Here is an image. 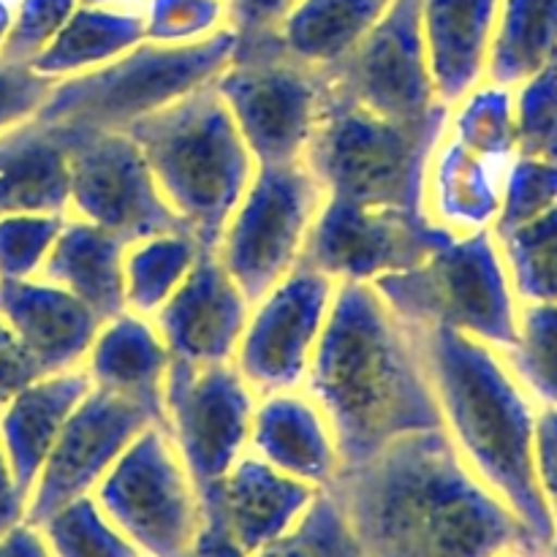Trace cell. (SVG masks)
I'll list each match as a JSON object with an SVG mask.
<instances>
[{
	"instance_id": "6da1fadb",
	"label": "cell",
	"mask_w": 557,
	"mask_h": 557,
	"mask_svg": "<svg viewBox=\"0 0 557 557\" xmlns=\"http://www.w3.org/2000/svg\"><path fill=\"white\" fill-rule=\"evenodd\" d=\"M326 490L364 557H539L522 522L466 466L446 430L406 435L341 468Z\"/></svg>"
},
{
	"instance_id": "7a4b0ae2",
	"label": "cell",
	"mask_w": 557,
	"mask_h": 557,
	"mask_svg": "<svg viewBox=\"0 0 557 557\" xmlns=\"http://www.w3.org/2000/svg\"><path fill=\"white\" fill-rule=\"evenodd\" d=\"M299 389L330 422L343 468L406 435L444 430L419 330L370 283H337Z\"/></svg>"
},
{
	"instance_id": "3957f363",
	"label": "cell",
	"mask_w": 557,
	"mask_h": 557,
	"mask_svg": "<svg viewBox=\"0 0 557 557\" xmlns=\"http://www.w3.org/2000/svg\"><path fill=\"white\" fill-rule=\"evenodd\" d=\"M419 337L457 455L509 506L544 557L557 522L533 462L539 406L498 348L444 326L419 330Z\"/></svg>"
},
{
	"instance_id": "277c9868",
	"label": "cell",
	"mask_w": 557,
	"mask_h": 557,
	"mask_svg": "<svg viewBox=\"0 0 557 557\" xmlns=\"http://www.w3.org/2000/svg\"><path fill=\"white\" fill-rule=\"evenodd\" d=\"M125 134L141 147L180 223L201 248L215 250L259 166L215 85L199 87Z\"/></svg>"
},
{
	"instance_id": "5b68a950",
	"label": "cell",
	"mask_w": 557,
	"mask_h": 557,
	"mask_svg": "<svg viewBox=\"0 0 557 557\" xmlns=\"http://www.w3.org/2000/svg\"><path fill=\"white\" fill-rule=\"evenodd\" d=\"M234 49L232 27L183 44L141 41L98 69L54 82L36 120L71 134L128 131L215 82Z\"/></svg>"
},
{
	"instance_id": "8992f818",
	"label": "cell",
	"mask_w": 557,
	"mask_h": 557,
	"mask_svg": "<svg viewBox=\"0 0 557 557\" xmlns=\"http://www.w3.org/2000/svg\"><path fill=\"white\" fill-rule=\"evenodd\" d=\"M449 120L400 123L326 90L302 161L326 199L424 212L430 161Z\"/></svg>"
},
{
	"instance_id": "52a82bcc",
	"label": "cell",
	"mask_w": 557,
	"mask_h": 557,
	"mask_svg": "<svg viewBox=\"0 0 557 557\" xmlns=\"http://www.w3.org/2000/svg\"><path fill=\"white\" fill-rule=\"evenodd\" d=\"M417 330L444 326L509 351L522 302L493 228L451 234L422 264L370 283Z\"/></svg>"
},
{
	"instance_id": "ba28073f",
	"label": "cell",
	"mask_w": 557,
	"mask_h": 557,
	"mask_svg": "<svg viewBox=\"0 0 557 557\" xmlns=\"http://www.w3.org/2000/svg\"><path fill=\"white\" fill-rule=\"evenodd\" d=\"M256 163L302 161L321 109L326 76L286 52L277 33L237 38L232 60L215 76Z\"/></svg>"
},
{
	"instance_id": "9c48e42d",
	"label": "cell",
	"mask_w": 557,
	"mask_h": 557,
	"mask_svg": "<svg viewBox=\"0 0 557 557\" xmlns=\"http://www.w3.org/2000/svg\"><path fill=\"white\" fill-rule=\"evenodd\" d=\"M324 199L305 161L256 166L212 250L250 305L297 270Z\"/></svg>"
},
{
	"instance_id": "30bf717a",
	"label": "cell",
	"mask_w": 557,
	"mask_h": 557,
	"mask_svg": "<svg viewBox=\"0 0 557 557\" xmlns=\"http://www.w3.org/2000/svg\"><path fill=\"white\" fill-rule=\"evenodd\" d=\"M92 498L141 557H183L201 525L199 487L163 424L123 451Z\"/></svg>"
},
{
	"instance_id": "8fae6325",
	"label": "cell",
	"mask_w": 557,
	"mask_h": 557,
	"mask_svg": "<svg viewBox=\"0 0 557 557\" xmlns=\"http://www.w3.org/2000/svg\"><path fill=\"white\" fill-rule=\"evenodd\" d=\"M324 76L332 96L381 117L400 123L451 117V109L438 101L430 74L422 0H389L368 36Z\"/></svg>"
},
{
	"instance_id": "7c38bea8",
	"label": "cell",
	"mask_w": 557,
	"mask_h": 557,
	"mask_svg": "<svg viewBox=\"0 0 557 557\" xmlns=\"http://www.w3.org/2000/svg\"><path fill=\"white\" fill-rule=\"evenodd\" d=\"M256 406L259 395L234 362L172 359L163 381V428L196 487L221 482L248 455Z\"/></svg>"
},
{
	"instance_id": "4fadbf2b",
	"label": "cell",
	"mask_w": 557,
	"mask_h": 557,
	"mask_svg": "<svg viewBox=\"0 0 557 557\" xmlns=\"http://www.w3.org/2000/svg\"><path fill=\"white\" fill-rule=\"evenodd\" d=\"M63 134L69 139L71 218L92 223L125 245L185 228L158 190L141 147L125 131Z\"/></svg>"
},
{
	"instance_id": "5bb4252c",
	"label": "cell",
	"mask_w": 557,
	"mask_h": 557,
	"mask_svg": "<svg viewBox=\"0 0 557 557\" xmlns=\"http://www.w3.org/2000/svg\"><path fill=\"white\" fill-rule=\"evenodd\" d=\"M451 234L430 221L428 212L324 199L299 264L335 283H375L422 264Z\"/></svg>"
},
{
	"instance_id": "9a60e30c",
	"label": "cell",
	"mask_w": 557,
	"mask_h": 557,
	"mask_svg": "<svg viewBox=\"0 0 557 557\" xmlns=\"http://www.w3.org/2000/svg\"><path fill=\"white\" fill-rule=\"evenodd\" d=\"M337 283L299 264L250 305L234 368L259 397L299 389L324 332Z\"/></svg>"
},
{
	"instance_id": "2e32d148",
	"label": "cell",
	"mask_w": 557,
	"mask_h": 557,
	"mask_svg": "<svg viewBox=\"0 0 557 557\" xmlns=\"http://www.w3.org/2000/svg\"><path fill=\"white\" fill-rule=\"evenodd\" d=\"M152 424H163L161 408L92 386L60 430L27 498L30 525H44L58 509L92 495L123 451Z\"/></svg>"
},
{
	"instance_id": "e0dca14e",
	"label": "cell",
	"mask_w": 557,
	"mask_h": 557,
	"mask_svg": "<svg viewBox=\"0 0 557 557\" xmlns=\"http://www.w3.org/2000/svg\"><path fill=\"white\" fill-rule=\"evenodd\" d=\"M250 299L212 250H205L177 292L152 315L169 357L188 364L234 362Z\"/></svg>"
},
{
	"instance_id": "ac0fdd59",
	"label": "cell",
	"mask_w": 557,
	"mask_h": 557,
	"mask_svg": "<svg viewBox=\"0 0 557 557\" xmlns=\"http://www.w3.org/2000/svg\"><path fill=\"white\" fill-rule=\"evenodd\" d=\"M0 315L44 375L82 368L103 324L82 299L44 277L0 281Z\"/></svg>"
},
{
	"instance_id": "d6986e66",
	"label": "cell",
	"mask_w": 557,
	"mask_h": 557,
	"mask_svg": "<svg viewBox=\"0 0 557 557\" xmlns=\"http://www.w3.org/2000/svg\"><path fill=\"white\" fill-rule=\"evenodd\" d=\"M319 493L248 451L221 482L201 487L199 498L215 506L239 547L256 555L286 536Z\"/></svg>"
},
{
	"instance_id": "ffe728a7",
	"label": "cell",
	"mask_w": 557,
	"mask_h": 557,
	"mask_svg": "<svg viewBox=\"0 0 557 557\" xmlns=\"http://www.w3.org/2000/svg\"><path fill=\"white\" fill-rule=\"evenodd\" d=\"M248 451L315 490L330 487L343 468L330 422L302 389L259 397Z\"/></svg>"
},
{
	"instance_id": "44dd1931",
	"label": "cell",
	"mask_w": 557,
	"mask_h": 557,
	"mask_svg": "<svg viewBox=\"0 0 557 557\" xmlns=\"http://www.w3.org/2000/svg\"><path fill=\"white\" fill-rule=\"evenodd\" d=\"M500 0H422L430 74L444 107L455 109L487 82Z\"/></svg>"
},
{
	"instance_id": "7402d4cb",
	"label": "cell",
	"mask_w": 557,
	"mask_h": 557,
	"mask_svg": "<svg viewBox=\"0 0 557 557\" xmlns=\"http://www.w3.org/2000/svg\"><path fill=\"white\" fill-rule=\"evenodd\" d=\"M69 139L27 120L0 134V215H69Z\"/></svg>"
},
{
	"instance_id": "603a6c76",
	"label": "cell",
	"mask_w": 557,
	"mask_h": 557,
	"mask_svg": "<svg viewBox=\"0 0 557 557\" xmlns=\"http://www.w3.org/2000/svg\"><path fill=\"white\" fill-rule=\"evenodd\" d=\"M90 389L92 381L85 368L65 370L41 375L0 408V446L27 498L60 430Z\"/></svg>"
},
{
	"instance_id": "cb8c5ba5",
	"label": "cell",
	"mask_w": 557,
	"mask_h": 557,
	"mask_svg": "<svg viewBox=\"0 0 557 557\" xmlns=\"http://www.w3.org/2000/svg\"><path fill=\"white\" fill-rule=\"evenodd\" d=\"M125 248L114 234L69 215L38 277L71 292L109 321L125 310Z\"/></svg>"
},
{
	"instance_id": "d4e9b609",
	"label": "cell",
	"mask_w": 557,
	"mask_h": 557,
	"mask_svg": "<svg viewBox=\"0 0 557 557\" xmlns=\"http://www.w3.org/2000/svg\"><path fill=\"white\" fill-rule=\"evenodd\" d=\"M169 364L172 357L152 319L123 310L103 321L82 368L98 389L134 397L163 411Z\"/></svg>"
},
{
	"instance_id": "484cf974",
	"label": "cell",
	"mask_w": 557,
	"mask_h": 557,
	"mask_svg": "<svg viewBox=\"0 0 557 557\" xmlns=\"http://www.w3.org/2000/svg\"><path fill=\"white\" fill-rule=\"evenodd\" d=\"M389 0H297L277 25V38L302 63L332 69L381 20Z\"/></svg>"
},
{
	"instance_id": "4316f807",
	"label": "cell",
	"mask_w": 557,
	"mask_h": 557,
	"mask_svg": "<svg viewBox=\"0 0 557 557\" xmlns=\"http://www.w3.org/2000/svg\"><path fill=\"white\" fill-rule=\"evenodd\" d=\"M141 41H147L145 16L109 11L103 5H79L30 69L60 82L98 69Z\"/></svg>"
},
{
	"instance_id": "83f0119b",
	"label": "cell",
	"mask_w": 557,
	"mask_h": 557,
	"mask_svg": "<svg viewBox=\"0 0 557 557\" xmlns=\"http://www.w3.org/2000/svg\"><path fill=\"white\" fill-rule=\"evenodd\" d=\"M557 60V0H500L487 82L515 90Z\"/></svg>"
},
{
	"instance_id": "f1b7e54d",
	"label": "cell",
	"mask_w": 557,
	"mask_h": 557,
	"mask_svg": "<svg viewBox=\"0 0 557 557\" xmlns=\"http://www.w3.org/2000/svg\"><path fill=\"white\" fill-rule=\"evenodd\" d=\"M201 253L199 239L185 228L131 243L125 248V310L152 319Z\"/></svg>"
},
{
	"instance_id": "f546056e",
	"label": "cell",
	"mask_w": 557,
	"mask_h": 557,
	"mask_svg": "<svg viewBox=\"0 0 557 557\" xmlns=\"http://www.w3.org/2000/svg\"><path fill=\"white\" fill-rule=\"evenodd\" d=\"M506 270L522 305H557V205L498 237Z\"/></svg>"
},
{
	"instance_id": "4dcf8cb0",
	"label": "cell",
	"mask_w": 557,
	"mask_h": 557,
	"mask_svg": "<svg viewBox=\"0 0 557 557\" xmlns=\"http://www.w3.org/2000/svg\"><path fill=\"white\" fill-rule=\"evenodd\" d=\"M504 357L539 408H557V305H522L517 337Z\"/></svg>"
},
{
	"instance_id": "1f68e13d",
	"label": "cell",
	"mask_w": 557,
	"mask_h": 557,
	"mask_svg": "<svg viewBox=\"0 0 557 557\" xmlns=\"http://www.w3.org/2000/svg\"><path fill=\"white\" fill-rule=\"evenodd\" d=\"M38 528L52 557H141L92 495L71 500Z\"/></svg>"
},
{
	"instance_id": "d6a6232c",
	"label": "cell",
	"mask_w": 557,
	"mask_h": 557,
	"mask_svg": "<svg viewBox=\"0 0 557 557\" xmlns=\"http://www.w3.org/2000/svg\"><path fill=\"white\" fill-rule=\"evenodd\" d=\"M250 557H364V553L335 495L321 490L286 536Z\"/></svg>"
},
{
	"instance_id": "836d02e7",
	"label": "cell",
	"mask_w": 557,
	"mask_h": 557,
	"mask_svg": "<svg viewBox=\"0 0 557 557\" xmlns=\"http://www.w3.org/2000/svg\"><path fill=\"white\" fill-rule=\"evenodd\" d=\"M511 92L517 156L557 163V60Z\"/></svg>"
},
{
	"instance_id": "e575fe53",
	"label": "cell",
	"mask_w": 557,
	"mask_h": 557,
	"mask_svg": "<svg viewBox=\"0 0 557 557\" xmlns=\"http://www.w3.org/2000/svg\"><path fill=\"white\" fill-rule=\"evenodd\" d=\"M557 205V163L515 156L504 180V196L495 218V237L533 221Z\"/></svg>"
},
{
	"instance_id": "d590c367",
	"label": "cell",
	"mask_w": 557,
	"mask_h": 557,
	"mask_svg": "<svg viewBox=\"0 0 557 557\" xmlns=\"http://www.w3.org/2000/svg\"><path fill=\"white\" fill-rule=\"evenodd\" d=\"M69 215H0V281L38 277Z\"/></svg>"
},
{
	"instance_id": "8d00e7d4",
	"label": "cell",
	"mask_w": 557,
	"mask_h": 557,
	"mask_svg": "<svg viewBox=\"0 0 557 557\" xmlns=\"http://www.w3.org/2000/svg\"><path fill=\"white\" fill-rule=\"evenodd\" d=\"M76 9H79V0H22L0 44V60L30 65L52 44V38Z\"/></svg>"
},
{
	"instance_id": "74e56055",
	"label": "cell",
	"mask_w": 557,
	"mask_h": 557,
	"mask_svg": "<svg viewBox=\"0 0 557 557\" xmlns=\"http://www.w3.org/2000/svg\"><path fill=\"white\" fill-rule=\"evenodd\" d=\"M145 27L147 41H196L226 27V9L223 0H152Z\"/></svg>"
},
{
	"instance_id": "f35d334b",
	"label": "cell",
	"mask_w": 557,
	"mask_h": 557,
	"mask_svg": "<svg viewBox=\"0 0 557 557\" xmlns=\"http://www.w3.org/2000/svg\"><path fill=\"white\" fill-rule=\"evenodd\" d=\"M52 85V79L36 74L30 65L0 60V134L36 117Z\"/></svg>"
},
{
	"instance_id": "ab89813d",
	"label": "cell",
	"mask_w": 557,
	"mask_h": 557,
	"mask_svg": "<svg viewBox=\"0 0 557 557\" xmlns=\"http://www.w3.org/2000/svg\"><path fill=\"white\" fill-rule=\"evenodd\" d=\"M41 375L44 373L36 359L30 357V351L22 346L20 337L11 332V326L0 315V408Z\"/></svg>"
},
{
	"instance_id": "60d3db41",
	"label": "cell",
	"mask_w": 557,
	"mask_h": 557,
	"mask_svg": "<svg viewBox=\"0 0 557 557\" xmlns=\"http://www.w3.org/2000/svg\"><path fill=\"white\" fill-rule=\"evenodd\" d=\"M294 5L297 0H223L226 27H232L237 38L275 33Z\"/></svg>"
},
{
	"instance_id": "b9f144b4",
	"label": "cell",
	"mask_w": 557,
	"mask_h": 557,
	"mask_svg": "<svg viewBox=\"0 0 557 557\" xmlns=\"http://www.w3.org/2000/svg\"><path fill=\"white\" fill-rule=\"evenodd\" d=\"M533 462L539 487L557 522V408H539Z\"/></svg>"
},
{
	"instance_id": "7bdbcfd3",
	"label": "cell",
	"mask_w": 557,
	"mask_h": 557,
	"mask_svg": "<svg viewBox=\"0 0 557 557\" xmlns=\"http://www.w3.org/2000/svg\"><path fill=\"white\" fill-rule=\"evenodd\" d=\"M183 557H250L239 547L237 539L226 528L223 517L218 515L215 506L201 500V525L190 542L188 553Z\"/></svg>"
},
{
	"instance_id": "ee69618b",
	"label": "cell",
	"mask_w": 557,
	"mask_h": 557,
	"mask_svg": "<svg viewBox=\"0 0 557 557\" xmlns=\"http://www.w3.org/2000/svg\"><path fill=\"white\" fill-rule=\"evenodd\" d=\"M25 517L27 495L16 484L9 460H5L3 446H0V536L20 525V522H25Z\"/></svg>"
},
{
	"instance_id": "f6af8a7d",
	"label": "cell",
	"mask_w": 557,
	"mask_h": 557,
	"mask_svg": "<svg viewBox=\"0 0 557 557\" xmlns=\"http://www.w3.org/2000/svg\"><path fill=\"white\" fill-rule=\"evenodd\" d=\"M0 557H52L41 528L20 522L0 536Z\"/></svg>"
},
{
	"instance_id": "bcb514c9",
	"label": "cell",
	"mask_w": 557,
	"mask_h": 557,
	"mask_svg": "<svg viewBox=\"0 0 557 557\" xmlns=\"http://www.w3.org/2000/svg\"><path fill=\"white\" fill-rule=\"evenodd\" d=\"M11 20H14V16H11L9 5H5L3 0H0V44H3L5 33H9V27H11Z\"/></svg>"
},
{
	"instance_id": "7dc6e473",
	"label": "cell",
	"mask_w": 557,
	"mask_h": 557,
	"mask_svg": "<svg viewBox=\"0 0 557 557\" xmlns=\"http://www.w3.org/2000/svg\"><path fill=\"white\" fill-rule=\"evenodd\" d=\"M544 557H557V528H555L553 542H549V544H547V549H544Z\"/></svg>"
},
{
	"instance_id": "c3c4849f",
	"label": "cell",
	"mask_w": 557,
	"mask_h": 557,
	"mask_svg": "<svg viewBox=\"0 0 557 557\" xmlns=\"http://www.w3.org/2000/svg\"><path fill=\"white\" fill-rule=\"evenodd\" d=\"M82 5H107V3H112V0H79Z\"/></svg>"
},
{
	"instance_id": "681fc988",
	"label": "cell",
	"mask_w": 557,
	"mask_h": 557,
	"mask_svg": "<svg viewBox=\"0 0 557 557\" xmlns=\"http://www.w3.org/2000/svg\"><path fill=\"white\" fill-rule=\"evenodd\" d=\"M498 557H528V555H522V553H504V555H498Z\"/></svg>"
}]
</instances>
